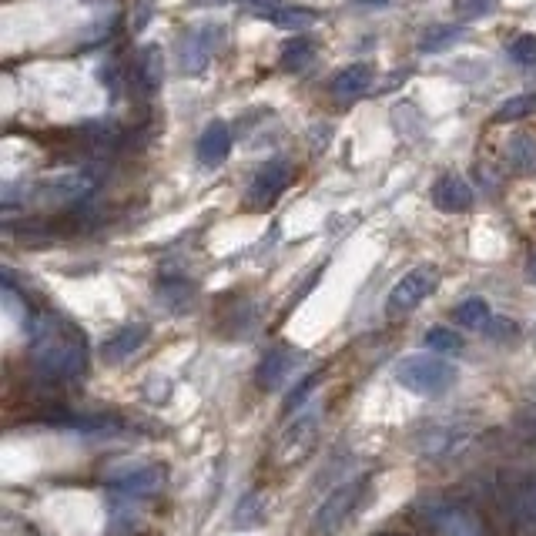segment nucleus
<instances>
[{
	"mask_svg": "<svg viewBox=\"0 0 536 536\" xmlns=\"http://www.w3.org/2000/svg\"><path fill=\"white\" fill-rule=\"evenodd\" d=\"M31 362L51 382L78 379L88 369V335L61 312L37 315L31 325Z\"/></svg>",
	"mask_w": 536,
	"mask_h": 536,
	"instance_id": "f257e3e1",
	"label": "nucleus"
},
{
	"mask_svg": "<svg viewBox=\"0 0 536 536\" xmlns=\"http://www.w3.org/2000/svg\"><path fill=\"white\" fill-rule=\"evenodd\" d=\"M456 379V366L439 352H416V356L399 359L396 366V382L402 389L416 392V396H443L456 386Z\"/></svg>",
	"mask_w": 536,
	"mask_h": 536,
	"instance_id": "f03ea898",
	"label": "nucleus"
},
{
	"mask_svg": "<svg viewBox=\"0 0 536 536\" xmlns=\"http://www.w3.org/2000/svg\"><path fill=\"white\" fill-rule=\"evenodd\" d=\"M161 486H165V469L148 463V466H138L131 473L118 476L111 483V500H114V520L131 526V513L138 510L141 503H148Z\"/></svg>",
	"mask_w": 536,
	"mask_h": 536,
	"instance_id": "7ed1b4c3",
	"label": "nucleus"
},
{
	"mask_svg": "<svg viewBox=\"0 0 536 536\" xmlns=\"http://www.w3.org/2000/svg\"><path fill=\"white\" fill-rule=\"evenodd\" d=\"M362 493H366V476H359V480H342L329 496H325L319 510H315L312 530L319 533V536L339 533V530H342V523H346L349 516L356 513V506H359V500H362Z\"/></svg>",
	"mask_w": 536,
	"mask_h": 536,
	"instance_id": "20e7f679",
	"label": "nucleus"
},
{
	"mask_svg": "<svg viewBox=\"0 0 536 536\" xmlns=\"http://www.w3.org/2000/svg\"><path fill=\"white\" fill-rule=\"evenodd\" d=\"M439 272L433 265H419L413 272H406L402 279L392 285L389 299H386V315L389 319H399V315H409L416 305H423L429 295L436 292Z\"/></svg>",
	"mask_w": 536,
	"mask_h": 536,
	"instance_id": "39448f33",
	"label": "nucleus"
},
{
	"mask_svg": "<svg viewBox=\"0 0 536 536\" xmlns=\"http://www.w3.org/2000/svg\"><path fill=\"white\" fill-rule=\"evenodd\" d=\"M218 47V27L215 24H195L181 34L178 41V71L185 78H198V74L208 71Z\"/></svg>",
	"mask_w": 536,
	"mask_h": 536,
	"instance_id": "423d86ee",
	"label": "nucleus"
},
{
	"mask_svg": "<svg viewBox=\"0 0 536 536\" xmlns=\"http://www.w3.org/2000/svg\"><path fill=\"white\" fill-rule=\"evenodd\" d=\"M423 520L436 536H483V523L476 520V513L456 503L423 506Z\"/></svg>",
	"mask_w": 536,
	"mask_h": 536,
	"instance_id": "0eeeda50",
	"label": "nucleus"
},
{
	"mask_svg": "<svg viewBox=\"0 0 536 536\" xmlns=\"http://www.w3.org/2000/svg\"><path fill=\"white\" fill-rule=\"evenodd\" d=\"M289 178H292L289 161H282V158L279 161H268V165L252 178V185H248L245 205L252 208V212H265V208L272 205V201L279 198L285 188H289Z\"/></svg>",
	"mask_w": 536,
	"mask_h": 536,
	"instance_id": "6e6552de",
	"label": "nucleus"
},
{
	"mask_svg": "<svg viewBox=\"0 0 536 536\" xmlns=\"http://www.w3.org/2000/svg\"><path fill=\"white\" fill-rule=\"evenodd\" d=\"M302 362H305V352L292 349V346L268 349L265 359L258 362V369H255V386L262 389V392H275L285 379L295 376V369H299Z\"/></svg>",
	"mask_w": 536,
	"mask_h": 536,
	"instance_id": "1a4fd4ad",
	"label": "nucleus"
},
{
	"mask_svg": "<svg viewBox=\"0 0 536 536\" xmlns=\"http://www.w3.org/2000/svg\"><path fill=\"white\" fill-rule=\"evenodd\" d=\"M315 433H319V413L295 416V423L279 439V463L289 466L309 456V449L315 446Z\"/></svg>",
	"mask_w": 536,
	"mask_h": 536,
	"instance_id": "9d476101",
	"label": "nucleus"
},
{
	"mask_svg": "<svg viewBox=\"0 0 536 536\" xmlns=\"http://www.w3.org/2000/svg\"><path fill=\"white\" fill-rule=\"evenodd\" d=\"M195 155H198L201 168H222L225 165L228 155H232V131H228L225 121H212L205 131H201Z\"/></svg>",
	"mask_w": 536,
	"mask_h": 536,
	"instance_id": "9b49d317",
	"label": "nucleus"
},
{
	"mask_svg": "<svg viewBox=\"0 0 536 536\" xmlns=\"http://www.w3.org/2000/svg\"><path fill=\"white\" fill-rule=\"evenodd\" d=\"M433 205L446 215H463L473 208V188L466 185V178L443 175L433 188Z\"/></svg>",
	"mask_w": 536,
	"mask_h": 536,
	"instance_id": "f8f14e48",
	"label": "nucleus"
},
{
	"mask_svg": "<svg viewBox=\"0 0 536 536\" xmlns=\"http://www.w3.org/2000/svg\"><path fill=\"white\" fill-rule=\"evenodd\" d=\"M145 339H148V325H124V329H118L101 346V359L108 366H121V362H128L134 352L145 346Z\"/></svg>",
	"mask_w": 536,
	"mask_h": 536,
	"instance_id": "ddd939ff",
	"label": "nucleus"
},
{
	"mask_svg": "<svg viewBox=\"0 0 536 536\" xmlns=\"http://www.w3.org/2000/svg\"><path fill=\"white\" fill-rule=\"evenodd\" d=\"M372 81H376V71H372L369 64H349L332 78L329 91H332V98H339V101H356L372 88Z\"/></svg>",
	"mask_w": 536,
	"mask_h": 536,
	"instance_id": "4468645a",
	"label": "nucleus"
},
{
	"mask_svg": "<svg viewBox=\"0 0 536 536\" xmlns=\"http://www.w3.org/2000/svg\"><path fill=\"white\" fill-rule=\"evenodd\" d=\"M459 443H463V433L453 426H426L423 436H419V453L423 456H449L456 453Z\"/></svg>",
	"mask_w": 536,
	"mask_h": 536,
	"instance_id": "2eb2a0df",
	"label": "nucleus"
},
{
	"mask_svg": "<svg viewBox=\"0 0 536 536\" xmlns=\"http://www.w3.org/2000/svg\"><path fill=\"white\" fill-rule=\"evenodd\" d=\"M503 155H506V165L513 171H520V175H536V138H530V134H510Z\"/></svg>",
	"mask_w": 536,
	"mask_h": 536,
	"instance_id": "dca6fc26",
	"label": "nucleus"
},
{
	"mask_svg": "<svg viewBox=\"0 0 536 536\" xmlns=\"http://www.w3.org/2000/svg\"><path fill=\"white\" fill-rule=\"evenodd\" d=\"M138 78L145 84L148 94H155L165 81V57H161V47L158 44H145L138 54Z\"/></svg>",
	"mask_w": 536,
	"mask_h": 536,
	"instance_id": "f3484780",
	"label": "nucleus"
},
{
	"mask_svg": "<svg viewBox=\"0 0 536 536\" xmlns=\"http://www.w3.org/2000/svg\"><path fill=\"white\" fill-rule=\"evenodd\" d=\"M312 61H315V44L309 41V37H292V41L285 44L282 54H279V67H282V71H289V74L305 71Z\"/></svg>",
	"mask_w": 536,
	"mask_h": 536,
	"instance_id": "a211bd4d",
	"label": "nucleus"
},
{
	"mask_svg": "<svg viewBox=\"0 0 536 536\" xmlns=\"http://www.w3.org/2000/svg\"><path fill=\"white\" fill-rule=\"evenodd\" d=\"M516 530L520 536H536V476L523 483L520 500H516Z\"/></svg>",
	"mask_w": 536,
	"mask_h": 536,
	"instance_id": "6ab92c4d",
	"label": "nucleus"
},
{
	"mask_svg": "<svg viewBox=\"0 0 536 536\" xmlns=\"http://www.w3.org/2000/svg\"><path fill=\"white\" fill-rule=\"evenodd\" d=\"M456 41H463V27L453 24H436L419 37V51L423 54H446Z\"/></svg>",
	"mask_w": 536,
	"mask_h": 536,
	"instance_id": "aec40b11",
	"label": "nucleus"
},
{
	"mask_svg": "<svg viewBox=\"0 0 536 536\" xmlns=\"http://www.w3.org/2000/svg\"><path fill=\"white\" fill-rule=\"evenodd\" d=\"M536 114V94H516L493 111V124H516Z\"/></svg>",
	"mask_w": 536,
	"mask_h": 536,
	"instance_id": "412c9836",
	"label": "nucleus"
},
{
	"mask_svg": "<svg viewBox=\"0 0 536 536\" xmlns=\"http://www.w3.org/2000/svg\"><path fill=\"white\" fill-rule=\"evenodd\" d=\"M265 21H272L275 27H282V31H305V27L315 24V11H309V7H279V11H272Z\"/></svg>",
	"mask_w": 536,
	"mask_h": 536,
	"instance_id": "4be33fe9",
	"label": "nucleus"
},
{
	"mask_svg": "<svg viewBox=\"0 0 536 536\" xmlns=\"http://www.w3.org/2000/svg\"><path fill=\"white\" fill-rule=\"evenodd\" d=\"M453 315H456V322L463 325V329H483V325L493 319V312H490V305H486V299L459 302Z\"/></svg>",
	"mask_w": 536,
	"mask_h": 536,
	"instance_id": "5701e85b",
	"label": "nucleus"
},
{
	"mask_svg": "<svg viewBox=\"0 0 536 536\" xmlns=\"http://www.w3.org/2000/svg\"><path fill=\"white\" fill-rule=\"evenodd\" d=\"M265 516H268V510H265V496L262 493H248V496H242L238 500V510H235V526H262L265 523Z\"/></svg>",
	"mask_w": 536,
	"mask_h": 536,
	"instance_id": "b1692460",
	"label": "nucleus"
},
{
	"mask_svg": "<svg viewBox=\"0 0 536 536\" xmlns=\"http://www.w3.org/2000/svg\"><path fill=\"white\" fill-rule=\"evenodd\" d=\"M158 299L165 302L171 312H185L191 305V299H195V285L191 282H161Z\"/></svg>",
	"mask_w": 536,
	"mask_h": 536,
	"instance_id": "393cba45",
	"label": "nucleus"
},
{
	"mask_svg": "<svg viewBox=\"0 0 536 536\" xmlns=\"http://www.w3.org/2000/svg\"><path fill=\"white\" fill-rule=\"evenodd\" d=\"M423 342H426L429 352H439V356H456V352L463 349V339H459L453 329H443V325L429 329Z\"/></svg>",
	"mask_w": 536,
	"mask_h": 536,
	"instance_id": "a878e982",
	"label": "nucleus"
},
{
	"mask_svg": "<svg viewBox=\"0 0 536 536\" xmlns=\"http://www.w3.org/2000/svg\"><path fill=\"white\" fill-rule=\"evenodd\" d=\"M500 0H453V14L459 21H480V17H490Z\"/></svg>",
	"mask_w": 536,
	"mask_h": 536,
	"instance_id": "bb28decb",
	"label": "nucleus"
},
{
	"mask_svg": "<svg viewBox=\"0 0 536 536\" xmlns=\"http://www.w3.org/2000/svg\"><path fill=\"white\" fill-rule=\"evenodd\" d=\"M510 57L523 67H536V34H520L516 41L506 47Z\"/></svg>",
	"mask_w": 536,
	"mask_h": 536,
	"instance_id": "cd10ccee",
	"label": "nucleus"
},
{
	"mask_svg": "<svg viewBox=\"0 0 536 536\" xmlns=\"http://www.w3.org/2000/svg\"><path fill=\"white\" fill-rule=\"evenodd\" d=\"M319 386V376H305L299 386H295L292 392H289V399H285V416H292V413H299V409L305 406V399H309V392Z\"/></svg>",
	"mask_w": 536,
	"mask_h": 536,
	"instance_id": "c85d7f7f",
	"label": "nucleus"
},
{
	"mask_svg": "<svg viewBox=\"0 0 536 536\" xmlns=\"http://www.w3.org/2000/svg\"><path fill=\"white\" fill-rule=\"evenodd\" d=\"M480 332H486L490 339H500V342H503V339H513V335H516V325H513L510 319H500V315H493V319L486 322Z\"/></svg>",
	"mask_w": 536,
	"mask_h": 536,
	"instance_id": "c756f323",
	"label": "nucleus"
},
{
	"mask_svg": "<svg viewBox=\"0 0 536 536\" xmlns=\"http://www.w3.org/2000/svg\"><path fill=\"white\" fill-rule=\"evenodd\" d=\"M245 7H252V11H258V14H272V11H279V0H242Z\"/></svg>",
	"mask_w": 536,
	"mask_h": 536,
	"instance_id": "7c9ffc66",
	"label": "nucleus"
},
{
	"mask_svg": "<svg viewBox=\"0 0 536 536\" xmlns=\"http://www.w3.org/2000/svg\"><path fill=\"white\" fill-rule=\"evenodd\" d=\"M526 275H530V279L536 282V252L530 255V265H526Z\"/></svg>",
	"mask_w": 536,
	"mask_h": 536,
	"instance_id": "2f4dec72",
	"label": "nucleus"
},
{
	"mask_svg": "<svg viewBox=\"0 0 536 536\" xmlns=\"http://www.w3.org/2000/svg\"><path fill=\"white\" fill-rule=\"evenodd\" d=\"M359 4H389V0H359Z\"/></svg>",
	"mask_w": 536,
	"mask_h": 536,
	"instance_id": "473e14b6",
	"label": "nucleus"
},
{
	"mask_svg": "<svg viewBox=\"0 0 536 536\" xmlns=\"http://www.w3.org/2000/svg\"><path fill=\"white\" fill-rule=\"evenodd\" d=\"M198 4H222V0H198Z\"/></svg>",
	"mask_w": 536,
	"mask_h": 536,
	"instance_id": "72a5a7b5",
	"label": "nucleus"
},
{
	"mask_svg": "<svg viewBox=\"0 0 536 536\" xmlns=\"http://www.w3.org/2000/svg\"><path fill=\"white\" fill-rule=\"evenodd\" d=\"M386 536H396V533H386Z\"/></svg>",
	"mask_w": 536,
	"mask_h": 536,
	"instance_id": "f704fd0d",
	"label": "nucleus"
},
{
	"mask_svg": "<svg viewBox=\"0 0 536 536\" xmlns=\"http://www.w3.org/2000/svg\"><path fill=\"white\" fill-rule=\"evenodd\" d=\"M533 389H536V386H533Z\"/></svg>",
	"mask_w": 536,
	"mask_h": 536,
	"instance_id": "c9c22d12",
	"label": "nucleus"
}]
</instances>
